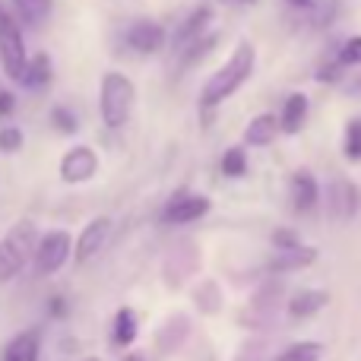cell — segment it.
Here are the masks:
<instances>
[{"instance_id":"obj_32","label":"cell","mask_w":361,"mask_h":361,"mask_svg":"<svg viewBox=\"0 0 361 361\" xmlns=\"http://www.w3.org/2000/svg\"><path fill=\"white\" fill-rule=\"evenodd\" d=\"M241 4H257V0H241Z\"/></svg>"},{"instance_id":"obj_9","label":"cell","mask_w":361,"mask_h":361,"mask_svg":"<svg viewBox=\"0 0 361 361\" xmlns=\"http://www.w3.org/2000/svg\"><path fill=\"white\" fill-rule=\"evenodd\" d=\"M209 212V200L197 197V193H178L169 206L162 209V219L169 225H187V222H197L200 216Z\"/></svg>"},{"instance_id":"obj_5","label":"cell","mask_w":361,"mask_h":361,"mask_svg":"<svg viewBox=\"0 0 361 361\" xmlns=\"http://www.w3.org/2000/svg\"><path fill=\"white\" fill-rule=\"evenodd\" d=\"M70 257V235L67 231H48L42 241L35 244V269L42 276H51L67 263Z\"/></svg>"},{"instance_id":"obj_33","label":"cell","mask_w":361,"mask_h":361,"mask_svg":"<svg viewBox=\"0 0 361 361\" xmlns=\"http://www.w3.org/2000/svg\"><path fill=\"white\" fill-rule=\"evenodd\" d=\"M358 92H361V80H358Z\"/></svg>"},{"instance_id":"obj_12","label":"cell","mask_w":361,"mask_h":361,"mask_svg":"<svg viewBox=\"0 0 361 361\" xmlns=\"http://www.w3.org/2000/svg\"><path fill=\"white\" fill-rule=\"evenodd\" d=\"M326 301H330V295H326V292L301 288V292H295L292 301H288V317L305 320V317H311V314H317L320 307H326Z\"/></svg>"},{"instance_id":"obj_31","label":"cell","mask_w":361,"mask_h":361,"mask_svg":"<svg viewBox=\"0 0 361 361\" xmlns=\"http://www.w3.org/2000/svg\"><path fill=\"white\" fill-rule=\"evenodd\" d=\"M127 361H143V358H140V355H130V358H127Z\"/></svg>"},{"instance_id":"obj_4","label":"cell","mask_w":361,"mask_h":361,"mask_svg":"<svg viewBox=\"0 0 361 361\" xmlns=\"http://www.w3.org/2000/svg\"><path fill=\"white\" fill-rule=\"evenodd\" d=\"M25 61H29V54H25L23 29H19V23L13 19V13H6L4 6H0V63H4V73L19 82V76H23V70H25Z\"/></svg>"},{"instance_id":"obj_1","label":"cell","mask_w":361,"mask_h":361,"mask_svg":"<svg viewBox=\"0 0 361 361\" xmlns=\"http://www.w3.org/2000/svg\"><path fill=\"white\" fill-rule=\"evenodd\" d=\"M254 44L250 42H241L235 51H231V57L222 63V67L216 70V73L206 80L203 92H200V108L203 111H212L216 105H222L228 95H235L238 89L247 82V76L254 73Z\"/></svg>"},{"instance_id":"obj_29","label":"cell","mask_w":361,"mask_h":361,"mask_svg":"<svg viewBox=\"0 0 361 361\" xmlns=\"http://www.w3.org/2000/svg\"><path fill=\"white\" fill-rule=\"evenodd\" d=\"M13 105H16V102H13V95L6 92V89H0V114H10Z\"/></svg>"},{"instance_id":"obj_16","label":"cell","mask_w":361,"mask_h":361,"mask_svg":"<svg viewBox=\"0 0 361 361\" xmlns=\"http://www.w3.org/2000/svg\"><path fill=\"white\" fill-rule=\"evenodd\" d=\"M305 121H307V99L301 92H295V95H288L286 99V105H282V118H279V127L286 133H298L301 127H305Z\"/></svg>"},{"instance_id":"obj_18","label":"cell","mask_w":361,"mask_h":361,"mask_svg":"<svg viewBox=\"0 0 361 361\" xmlns=\"http://www.w3.org/2000/svg\"><path fill=\"white\" fill-rule=\"evenodd\" d=\"M314 260H317V250L295 244V247H286L279 257H276L273 267L276 269H305V267H311Z\"/></svg>"},{"instance_id":"obj_28","label":"cell","mask_w":361,"mask_h":361,"mask_svg":"<svg viewBox=\"0 0 361 361\" xmlns=\"http://www.w3.org/2000/svg\"><path fill=\"white\" fill-rule=\"evenodd\" d=\"M273 244L279 250L295 247V244H298V235H295V231H288V228H279V231H273Z\"/></svg>"},{"instance_id":"obj_3","label":"cell","mask_w":361,"mask_h":361,"mask_svg":"<svg viewBox=\"0 0 361 361\" xmlns=\"http://www.w3.org/2000/svg\"><path fill=\"white\" fill-rule=\"evenodd\" d=\"M32 247H35V225L25 219V222H16L6 238L0 241V282H10L19 269L25 267Z\"/></svg>"},{"instance_id":"obj_26","label":"cell","mask_w":361,"mask_h":361,"mask_svg":"<svg viewBox=\"0 0 361 361\" xmlns=\"http://www.w3.org/2000/svg\"><path fill=\"white\" fill-rule=\"evenodd\" d=\"M23 149V133L16 127H4L0 130V152H19Z\"/></svg>"},{"instance_id":"obj_24","label":"cell","mask_w":361,"mask_h":361,"mask_svg":"<svg viewBox=\"0 0 361 361\" xmlns=\"http://www.w3.org/2000/svg\"><path fill=\"white\" fill-rule=\"evenodd\" d=\"M352 63H361V35H352L349 42L339 48L336 63H333V67H352Z\"/></svg>"},{"instance_id":"obj_17","label":"cell","mask_w":361,"mask_h":361,"mask_svg":"<svg viewBox=\"0 0 361 361\" xmlns=\"http://www.w3.org/2000/svg\"><path fill=\"white\" fill-rule=\"evenodd\" d=\"M276 130H279V118L276 114H257L247 124V130H244V140H247V146H267L273 143Z\"/></svg>"},{"instance_id":"obj_7","label":"cell","mask_w":361,"mask_h":361,"mask_svg":"<svg viewBox=\"0 0 361 361\" xmlns=\"http://www.w3.org/2000/svg\"><path fill=\"white\" fill-rule=\"evenodd\" d=\"M99 171V156L89 146H73L67 156L61 159V178L67 184H82Z\"/></svg>"},{"instance_id":"obj_15","label":"cell","mask_w":361,"mask_h":361,"mask_svg":"<svg viewBox=\"0 0 361 361\" xmlns=\"http://www.w3.org/2000/svg\"><path fill=\"white\" fill-rule=\"evenodd\" d=\"M38 345H42L38 330L19 333V336H13V343L6 345L4 361H38Z\"/></svg>"},{"instance_id":"obj_20","label":"cell","mask_w":361,"mask_h":361,"mask_svg":"<svg viewBox=\"0 0 361 361\" xmlns=\"http://www.w3.org/2000/svg\"><path fill=\"white\" fill-rule=\"evenodd\" d=\"M216 44H219V35H209V32H206V35H200V38H193L187 48L178 51V54H180V63H184V67H193V63L203 61V57L209 54Z\"/></svg>"},{"instance_id":"obj_19","label":"cell","mask_w":361,"mask_h":361,"mask_svg":"<svg viewBox=\"0 0 361 361\" xmlns=\"http://www.w3.org/2000/svg\"><path fill=\"white\" fill-rule=\"evenodd\" d=\"M10 4L16 6L19 16L32 25H42L44 19L51 16V10H54V0H10Z\"/></svg>"},{"instance_id":"obj_13","label":"cell","mask_w":361,"mask_h":361,"mask_svg":"<svg viewBox=\"0 0 361 361\" xmlns=\"http://www.w3.org/2000/svg\"><path fill=\"white\" fill-rule=\"evenodd\" d=\"M317 180H314L307 171H298L292 178V206L298 212H311L317 206Z\"/></svg>"},{"instance_id":"obj_14","label":"cell","mask_w":361,"mask_h":361,"mask_svg":"<svg viewBox=\"0 0 361 361\" xmlns=\"http://www.w3.org/2000/svg\"><path fill=\"white\" fill-rule=\"evenodd\" d=\"M19 82H23L25 89H32V92H42L51 82V57L35 54L32 61H25V70H23V76H19Z\"/></svg>"},{"instance_id":"obj_27","label":"cell","mask_w":361,"mask_h":361,"mask_svg":"<svg viewBox=\"0 0 361 361\" xmlns=\"http://www.w3.org/2000/svg\"><path fill=\"white\" fill-rule=\"evenodd\" d=\"M51 121H54L57 130H63V133H76V121H73V114H70L67 108H54Z\"/></svg>"},{"instance_id":"obj_30","label":"cell","mask_w":361,"mask_h":361,"mask_svg":"<svg viewBox=\"0 0 361 361\" xmlns=\"http://www.w3.org/2000/svg\"><path fill=\"white\" fill-rule=\"evenodd\" d=\"M292 6H298V10H314V6L320 4V0H288Z\"/></svg>"},{"instance_id":"obj_11","label":"cell","mask_w":361,"mask_h":361,"mask_svg":"<svg viewBox=\"0 0 361 361\" xmlns=\"http://www.w3.org/2000/svg\"><path fill=\"white\" fill-rule=\"evenodd\" d=\"M330 212L336 219H352L358 212V190L352 180H336L330 190Z\"/></svg>"},{"instance_id":"obj_10","label":"cell","mask_w":361,"mask_h":361,"mask_svg":"<svg viewBox=\"0 0 361 361\" xmlns=\"http://www.w3.org/2000/svg\"><path fill=\"white\" fill-rule=\"evenodd\" d=\"M209 23H212V6H197V10L190 13V16L180 23V29H178V35H175V48H187V44L193 42V38H200V35H206V29H209Z\"/></svg>"},{"instance_id":"obj_6","label":"cell","mask_w":361,"mask_h":361,"mask_svg":"<svg viewBox=\"0 0 361 361\" xmlns=\"http://www.w3.org/2000/svg\"><path fill=\"white\" fill-rule=\"evenodd\" d=\"M111 219L108 216H102V219H92V222L82 228V235H80V241H76V263H89V260H95V257L105 250V244H108V238H111Z\"/></svg>"},{"instance_id":"obj_2","label":"cell","mask_w":361,"mask_h":361,"mask_svg":"<svg viewBox=\"0 0 361 361\" xmlns=\"http://www.w3.org/2000/svg\"><path fill=\"white\" fill-rule=\"evenodd\" d=\"M133 102H137V89L127 80L124 73L111 70L102 76V95H99V108H102V121L108 127H124L130 121Z\"/></svg>"},{"instance_id":"obj_34","label":"cell","mask_w":361,"mask_h":361,"mask_svg":"<svg viewBox=\"0 0 361 361\" xmlns=\"http://www.w3.org/2000/svg\"><path fill=\"white\" fill-rule=\"evenodd\" d=\"M89 361H99V358H89Z\"/></svg>"},{"instance_id":"obj_21","label":"cell","mask_w":361,"mask_h":361,"mask_svg":"<svg viewBox=\"0 0 361 361\" xmlns=\"http://www.w3.org/2000/svg\"><path fill=\"white\" fill-rule=\"evenodd\" d=\"M137 339V314L130 307H121L114 314V345H130Z\"/></svg>"},{"instance_id":"obj_23","label":"cell","mask_w":361,"mask_h":361,"mask_svg":"<svg viewBox=\"0 0 361 361\" xmlns=\"http://www.w3.org/2000/svg\"><path fill=\"white\" fill-rule=\"evenodd\" d=\"M320 355H324V345L320 343H295V345H288L276 361H317Z\"/></svg>"},{"instance_id":"obj_8","label":"cell","mask_w":361,"mask_h":361,"mask_svg":"<svg viewBox=\"0 0 361 361\" xmlns=\"http://www.w3.org/2000/svg\"><path fill=\"white\" fill-rule=\"evenodd\" d=\"M124 42H127V48L137 51V54H156L165 44V29L159 23H152V19H137V23L124 32Z\"/></svg>"},{"instance_id":"obj_22","label":"cell","mask_w":361,"mask_h":361,"mask_svg":"<svg viewBox=\"0 0 361 361\" xmlns=\"http://www.w3.org/2000/svg\"><path fill=\"white\" fill-rule=\"evenodd\" d=\"M244 171H247V152H244L241 146H231V149H225V156H222V175L225 178H241Z\"/></svg>"},{"instance_id":"obj_25","label":"cell","mask_w":361,"mask_h":361,"mask_svg":"<svg viewBox=\"0 0 361 361\" xmlns=\"http://www.w3.org/2000/svg\"><path fill=\"white\" fill-rule=\"evenodd\" d=\"M345 156L361 159V118H355L345 127Z\"/></svg>"}]
</instances>
